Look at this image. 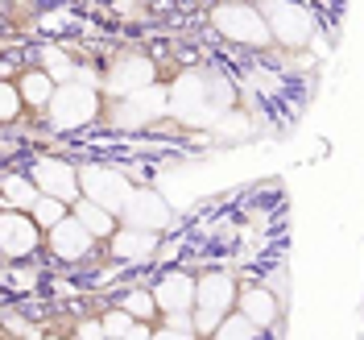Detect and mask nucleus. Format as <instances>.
Listing matches in <instances>:
<instances>
[{"instance_id": "nucleus-1", "label": "nucleus", "mask_w": 364, "mask_h": 340, "mask_svg": "<svg viewBox=\"0 0 364 340\" xmlns=\"http://www.w3.org/2000/svg\"><path fill=\"white\" fill-rule=\"evenodd\" d=\"M240 303V291H236V278L228 270H207L199 274V295H195V336L211 340L215 336V328L232 316V307Z\"/></svg>"}, {"instance_id": "nucleus-2", "label": "nucleus", "mask_w": 364, "mask_h": 340, "mask_svg": "<svg viewBox=\"0 0 364 340\" xmlns=\"http://www.w3.org/2000/svg\"><path fill=\"white\" fill-rule=\"evenodd\" d=\"M100 113H104V96L91 83L75 79V83H63L54 91V100L46 108V120H50L54 133H75V129H83L91 120H100Z\"/></svg>"}, {"instance_id": "nucleus-3", "label": "nucleus", "mask_w": 364, "mask_h": 340, "mask_svg": "<svg viewBox=\"0 0 364 340\" xmlns=\"http://www.w3.org/2000/svg\"><path fill=\"white\" fill-rule=\"evenodd\" d=\"M211 25L220 29V38L236 46H269L273 34H269V21H265V13L249 4V0H224V4H215L211 9Z\"/></svg>"}, {"instance_id": "nucleus-4", "label": "nucleus", "mask_w": 364, "mask_h": 340, "mask_svg": "<svg viewBox=\"0 0 364 340\" xmlns=\"http://www.w3.org/2000/svg\"><path fill=\"white\" fill-rule=\"evenodd\" d=\"M261 13H265L269 34H273L277 46H286V50L311 46V38H315V17H311L302 4H294V0H265Z\"/></svg>"}, {"instance_id": "nucleus-5", "label": "nucleus", "mask_w": 364, "mask_h": 340, "mask_svg": "<svg viewBox=\"0 0 364 340\" xmlns=\"http://www.w3.org/2000/svg\"><path fill=\"white\" fill-rule=\"evenodd\" d=\"M79 182H83V200H95L100 207H108V212H124L129 204V195H133L136 187L116 166H104V162H91V166H79Z\"/></svg>"}, {"instance_id": "nucleus-6", "label": "nucleus", "mask_w": 364, "mask_h": 340, "mask_svg": "<svg viewBox=\"0 0 364 340\" xmlns=\"http://www.w3.org/2000/svg\"><path fill=\"white\" fill-rule=\"evenodd\" d=\"M46 228L33 220V212H0V253L4 262H29L42 245Z\"/></svg>"}, {"instance_id": "nucleus-7", "label": "nucleus", "mask_w": 364, "mask_h": 340, "mask_svg": "<svg viewBox=\"0 0 364 340\" xmlns=\"http://www.w3.org/2000/svg\"><path fill=\"white\" fill-rule=\"evenodd\" d=\"M33 182L42 187V195H54V200H67L70 207L83 200V182H79V166H70L67 158H38L29 166Z\"/></svg>"}, {"instance_id": "nucleus-8", "label": "nucleus", "mask_w": 364, "mask_h": 340, "mask_svg": "<svg viewBox=\"0 0 364 340\" xmlns=\"http://www.w3.org/2000/svg\"><path fill=\"white\" fill-rule=\"evenodd\" d=\"M154 79H158V67H154V58H145V54H124V58H116L108 75H104V88L120 96V100H129L136 91L154 88Z\"/></svg>"}, {"instance_id": "nucleus-9", "label": "nucleus", "mask_w": 364, "mask_h": 340, "mask_svg": "<svg viewBox=\"0 0 364 340\" xmlns=\"http://www.w3.org/2000/svg\"><path fill=\"white\" fill-rule=\"evenodd\" d=\"M170 204L161 200V191H154V187H136L133 195H129V204H124V212H120V225L129 228H149V232H161V228L170 225Z\"/></svg>"}, {"instance_id": "nucleus-10", "label": "nucleus", "mask_w": 364, "mask_h": 340, "mask_svg": "<svg viewBox=\"0 0 364 340\" xmlns=\"http://www.w3.org/2000/svg\"><path fill=\"white\" fill-rule=\"evenodd\" d=\"M195 295H199V278L186 274V270H170L154 282V299H158V307L166 316H186V311H195Z\"/></svg>"}, {"instance_id": "nucleus-11", "label": "nucleus", "mask_w": 364, "mask_h": 340, "mask_svg": "<svg viewBox=\"0 0 364 340\" xmlns=\"http://www.w3.org/2000/svg\"><path fill=\"white\" fill-rule=\"evenodd\" d=\"M108 253H112L116 262H124V266H141V262H149L158 253V232L120 225V232L108 241Z\"/></svg>"}, {"instance_id": "nucleus-12", "label": "nucleus", "mask_w": 364, "mask_h": 340, "mask_svg": "<svg viewBox=\"0 0 364 340\" xmlns=\"http://www.w3.org/2000/svg\"><path fill=\"white\" fill-rule=\"evenodd\" d=\"M46 241H50V253H58L63 262H79V257H87L91 245H95V237L79 225V216H75V212H70L58 228H50V232H46Z\"/></svg>"}, {"instance_id": "nucleus-13", "label": "nucleus", "mask_w": 364, "mask_h": 340, "mask_svg": "<svg viewBox=\"0 0 364 340\" xmlns=\"http://www.w3.org/2000/svg\"><path fill=\"white\" fill-rule=\"evenodd\" d=\"M236 311L249 316L257 328H269V324H277L282 303H277V295H273L269 287H245V291H240V303H236Z\"/></svg>"}, {"instance_id": "nucleus-14", "label": "nucleus", "mask_w": 364, "mask_h": 340, "mask_svg": "<svg viewBox=\"0 0 364 340\" xmlns=\"http://www.w3.org/2000/svg\"><path fill=\"white\" fill-rule=\"evenodd\" d=\"M38 200H42V187L33 182V175H17V170H9V175H4L0 204L9 207V212H33Z\"/></svg>"}, {"instance_id": "nucleus-15", "label": "nucleus", "mask_w": 364, "mask_h": 340, "mask_svg": "<svg viewBox=\"0 0 364 340\" xmlns=\"http://www.w3.org/2000/svg\"><path fill=\"white\" fill-rule=\"evenodd\" d=\"M70 212L79 216V225L87 228L95 241H112L116 232H120V216H116V212H108V207H100L95 200H79Z\"/></svg>"}, {"instance_id": "nucleus-16", "label": "nucleus", "mask_w": 364, "mask_h": 340, "mask_svg": "<svg viewBox=\"0 0 364 340\" xmlns=\"http://www.w3.org/2000/svg\"><path fill=\"white\" fill-rule=\"evenodd\" d=\"M17 88H21L25 104H29L33 113H46V108H50V100H54V91H58V83L50 79V71H46V67H25L21 79H17Z\"/></svg>"}, {"instance_id": "nucleus-17", "label": "nucleus", "mask_w": 364, "mask_h": 340, "mask_svg": "<svg viewBox=\"0 0 364 340\" xmlns=\"http://www.w3.org/2000/svg\"><path fill=\"white\" fill-rule=\"evenodd\" d=\"M42 67L50 71V79H54L58 88L79 79V71H75V58H70L67 50H46V54H42Z\"/></svg>"}, {"instance_id": "nucleus-18", "label": "nucleus", "mask_w": 364, "mask_h": 340, "mask_svg": "<svg viewBox=\"0 0 364 340\" xmlns=\"http://www.w3.org/2000/svg\"><path fill=\"white\" fill-rule=\"evenodd\" d=\"M25 108H29V104H25L17 79H4V83H0V120H4V125H13V120H21Z\"/></svg>"}, {"instance_id": "nucleus-19", "label": "nucleus", "mask_w": 364, "mask_h": 340, "mask_svg": "<svg viewBox=\"0 0 364 340\" xmlns=\"http://www.w3.org/2000/svg\"><path fill=\"white\" fill-rule=\"evenodd\" d=\"M67 216H70V204H67V200H54V195H42L38 207H33V220H38L46 232H50V228H58Z\"/></svg>"}, {"instance_id": "nucleus-20", "label": "nucleus", "mask_w": 364, "mask_h": 340, "mask_svg": "<svg viewBox=\"0 0 364 340\" xmlns=\"http://www.w3.org/2000/svg\"><path fill=\"white\" fill-rule=\"evenodd\" d=\"M257 332H261V328H257L249 316L232 311V316H228L224 324L215 328V336H211V340H257Z\"/></svg>"}, {"instance_id": "nucleus-21", "label": "nucleus", "mask_w": 364, "mask_h": 340, "mask_svg": "<svg viewBox=\"0 0 364 340\" xmlns=\"http://www.w3.org/2000/svg\"><path fill=\"white\" fill-rule=\"evenodd\" d=\"M120 307H124L133 319H149V324H154V316L161 311L158 299H154V291H129V295L120 299Z\"/></svg>"}, {"instance_id": "nucleus-22", "label": "nucleus", "mask_w": 364, "mask_h": 340, "mask_svg": "<svg viewBox=\"0 0 364 340\" xmlns=\"http://www.w3.org/2000/svg\"><path fill=\"white\" fill-rule=\"evenodd\" d=\"M100 319H104V332H108V340H124V336H129V328L136 324L124 307H112V311H104Z\"/></svg>"}, {"instance_id": "nucleus-23", "label": "nucleus", "mask_w": 364, "mask_h": 340, "mask_svg": "<svg viewBox=\"0 0 364 340\" xmlns=\"http://www.w3.org/2000/svg\"><path fill=\"white\" fill-rule=\"evenodd\" d=\"M75 336H79V340H108V332H104V319H79Z\"/></svg>"}, {"instance_id": "nucleus-24", "label": "nucleus", "mask_w": 364, "mask_h": 340, "mask_svg": "<svg viewBox=\"0 0 364 340\" xmlns=\"http://www.w3.org/2000/svg\"><path fill=\"white\" fill-rule=\"evenodd\" d=\"M154 340H203V336H195L191 328H170V324H161L158 332H154Z\"/></svg>"}, {"instance_id": "nucleus-25", "label": "nucleus", "mask_w": 364, "mask_h": 340, "mask_svg": "<svg viewBox=\"0 0 364 340\" xmlns=\"http://www.w3.org/2000/svg\"><path fill=\"white\" fill-rule=\"evenodd\" d=\"M9 282H13V291H33L38 274L33 270H9Z\"/></svg>"}, {"instance_id": "nucleus-26", "label": "nucleus", "mask_w": 364, "mask_h": 340, "mask_svg": "<svg viewBox=\"0 0 364 340\" xmlns=\"http://www.w3.org/2000/svg\"><path fill=\"white\" fill-rule=\"evenodd\" d=\"M154 332H158V328H154L149 319H136L133 328H129V336H124V340H154Z\"/></svg>"}, {"instance_id": "nucleus-27", "label": "nucleus", "mask_w": 364, "mask_h": 340, "mask_svg": "<svg viewBox=\"0 0 364 340\" xmlns=\"http://www.w3.org/2000/svg\"><path fill=\"white\" fill-rule=\"evenodd\" d=\"M46 340H58V336H46Z\"/></svg>"}, {"instance_id": "nucleus-28", "label": "nucleus", "mask_w": 364, "mask_h": 340, "mask_svg": "<svg viewBox=\"0 0 364 340\" xmlns=\"http://www.w3.org/2000/svg\"><path fill=\"white\" fill-rule=\"evenodd\" d=\"M9 340H17V336H9Z\"/></svg>"}, {"instance_id": "nucleus-29", "label": "nucleus", "mask_w": 364, "mask_h": 340, "mask_svg": "<svg viewBox=\"0 0 364 340\" xmlns=\"http://www.w3.org/2000/svg\"><path fill=\"white\" fill-rule=\"evenodd\" d=\"M75 340H79V336H75Z\"/></svg>"}]
</instances>
